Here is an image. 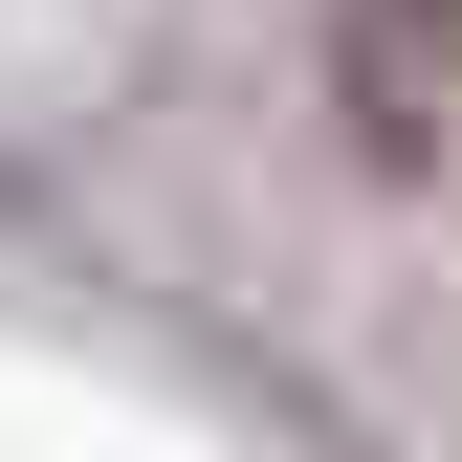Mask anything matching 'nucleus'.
<instances>
[{
    "label": "nucleus",
    "mask_w": 462,
    "mask_h": 462,
    "mask_svg": "<svg viewBox=\"0 0 462 462\" xmlns=\"http://www.w3.org/2000/svg\"><path fill=\"white\" fill-rule=\"evenodd\" d=\"M374 23H396V44H440V67H462V0H374Z\"/></svg>",
    "instance_id": "1"
}]
</instances>
